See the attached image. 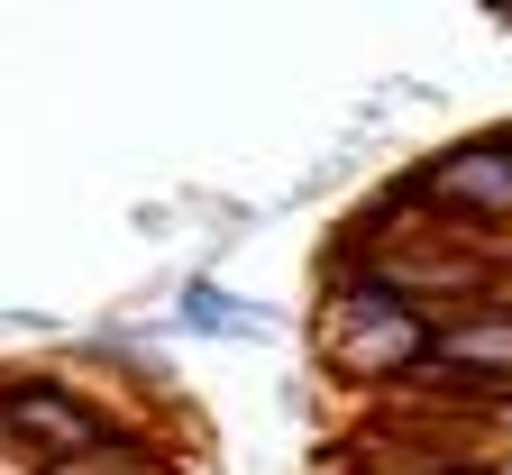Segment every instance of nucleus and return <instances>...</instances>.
I'll return each mask as SVG.
<instances>
[{"label":"nucleus","mask_w":512,"mask_h":475,"mask_svg":"<svg viewBox=\"0 0 512 475\" xmlns=\"http://www.w3.org/2000/svg\"><path fill=\"white\" fill-rule=\"evenodd\" d=\"M311 357L320 375H330L339 393L357 402H384V393H403L430 357V320L403 311V302H384L348 275H320V302H311Z\"/></svg>","instance_id":"1"},{"label":"nucleus","mask_w":512,"mask_h":475,"mask_svg":"<svg viewBox=\"0 0 512 475\" xmlns=\"http://www.w3.org/2000/svg\"><path fill=\"white\" fill-rule=\"evenodd\" d=\"M0 430H10L37 466H74L92 448H119V439H147V421L128 402L92 393L83 375H55V366H28V375H0Z\"/></svg>","instance_id":"2"},{"label":"nucleus","mask_w":512,"mask_h":475,"mask_svg":"<svg viewBox=\"0 0 512 475\" xmlns=\"http://www.w3.org/2000/svg\"><path fill=\"white\" fill-rule=\"evenodd\" d=\"M421 393L439 402H467V412H512V284L494 302H467V311H448L430 320V357L412 375Z\"/></svg>","instance_id":"3"},{"label":"nucleus","mask_w":512,"mask_h":475,"mask_svg":"<svg viewBox=\"0 0 512 475\" xmlns=\"http://www.w3.org/2000/svg\"><path fill=\"white\" fill-rule=\"evenodd\" d=\"M421 192H430L439 229L485 238V247L512 256V128H485V138H458L448 156H430Z\"/></svg>","instance_id":"4"},{"label":"nucleus","mask_w":512,"mask_h":475,"mask_svg":"<svg viewBox=\"0 0 512 475\" xmlns=\"http://www.w3.org/2000/svg\"><path fill=\"white\" fill-rule=\"evenodd\" d=\"M174 329H192V338H266V311L256 302H238L229 284H183V302H174Z\"/></svg>","instance_id":"5"},{"label":"nucleus","mask_w":512,"mask_h":475,"mask_svg":"<svg viewBox=\"0 0 512 475\" xmlns=\"http://www.w3.org/2000/svg\"><path fill=\"white\" fill-rule=\"evenodd\" d=\"M46 475H174V457H165V439H119V448H92L74 466H46Z\"/></svg>","instance_id":"6"},{"label":"nucleus","mask_w":512,"mask_h":475,"mask_svg":"<svg viewBox=\"0 0 512 475\" xmlns=\"http://www.w3.org/2000/svg\"><path fill=\"white\" fill-rule=\"evenodd\" d=\"M467 475H512V466H467Z\"/></svg>","instance_id":"7"}]
</instances>
